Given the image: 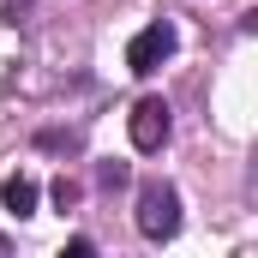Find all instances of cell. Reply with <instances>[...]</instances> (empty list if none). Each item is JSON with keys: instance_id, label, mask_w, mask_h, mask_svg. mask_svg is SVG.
I'll return each instance as SVG.
<instances>
[{"instance_id": "cell-1", "label": "cell", "mask_w": 258, "mask_h": 258, "mask_svg": "<svg viewBox=\"0 0 258 258\" xmlns=\"http://www.w3.org/2000/svg\"><path fill=\"white\" fill-rule=\"evenodd\" d=\"M138 234L144 240H174L180 234V192L168 180H144L138 186Z\"/></svg>"}, {"instance_id": "cell-2", "label": "cell", "mask_w": 258, "mask_h": 258, "mask_svg": "<svg viewBox=\"0 0 258 258\" xmlns=\"http://www.w3.org/2000/svg\"><path fill=\"white\" fill-rule=\"evenodd\" d=\"M174 42H180V36H174V24H168V18L144 24V30L132 36V48H126V72H138V78H150L156 66H162L168 54H174Z\"/></svg>"}, {"instance_id": "cell-3", "label": "cell", "mask_w": 258, "mask_h": 258, "mask_svg": "<svg viewBox=\"0 0 258 258\" xmlns=\"http://www.w3.org/2000/svg\"><path fill=\"white\" fill-rule=\"evenodd\" d=\"M126 126H132V144H138L144 156L162 150V144H168V102H162V96H138Z\"/></svg>"}, {"instance_id": "cell-4", "label": "cell", "mask_w": 258, "mask_h": 258, "mask_svg": "<svg viewBox=\"0 0 258 258\" xmlns=\"http://www.w3.org/2000/svg\"><path fill=\"white\" fill-rule=\"evenodd\" d=\"M0 204H6L12 216H30V210H36V180H30V174H12V180L0 186Z\"/></svg>"}, {"instance_id": "cell-5", "label": "cell", "mask_w": 258, "mask_h": 258, "mask_svg": "<svg viewBox=\"0 0 258 258\" xmlns=\"http://www.w3.org/2000/svg\"><path fill=\"white\" fill-rule=\"evenodd\" d=\"M54 258H96V246H90V240L78 234V240H66V246H60V252H54Z\"/></svg>"}, {"instance_id": "cell-6", "label": "cell", "mask_w": 258, "mask_h": 258, "mask_svg": "<svg viewBox=\"0 0 258 258\" xmlns=\"http://www.w3.org/2000/svg\"><path fill=\"white\" fill-rule=\"evenodd\" d=\"M96 180H102V186H120V180H126V162H102Z\"/></svg>"}, {"instance_id": "cell-7", "label": "cell", "mask_w": 258, "mask_h": 258, "mask_svg": "<svg viewBox=\"0 0 258 258\" xmlns=\"http://www.w3.org/2000/svg\"><path fill=\"white\" fill-rule=\"evenodd\" d=\"M0 258H12V240H6V234H0Z\"/></svg>"}]
</instances>
